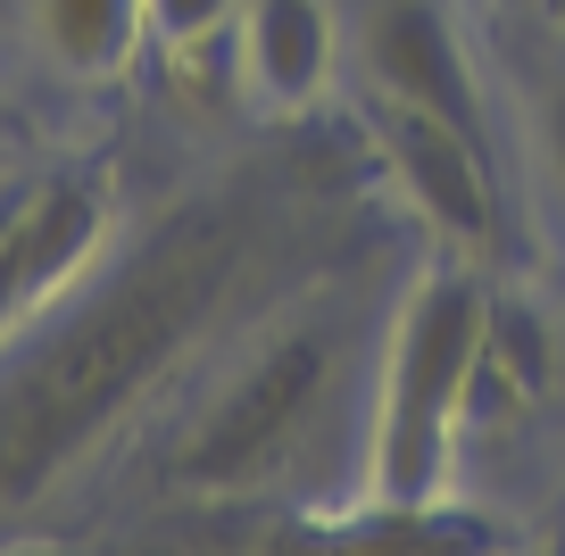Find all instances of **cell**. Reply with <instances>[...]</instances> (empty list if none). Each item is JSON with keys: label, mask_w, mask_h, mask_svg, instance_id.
Returning <instances> with one entry per match:
<instances>
[{"label": "cell", "mask_w": 565, "mask_h": 556, "mask_svg": "<svg viewBox=\"0 0 565 556\" xmlns=\"http://www.w3.org/2000/svg\"><path fill=\"white\" fill-rule=\"evenodd\" d=\"M242 92L275 117H300L333 84V0H242L233 18Z\"/></svg>", "instance_id": "obj_7"}, {"label": "cell", "mask_w": 565, "mask_h": 556, "mask_svg": "<svg viewBox=\"0 0 565 556\" xmlns=\"http://www.w3.org/2000/svg\"><path fill=\"white\" fill-rule=\"evenodd\" d=\"M358 67H366V92L433 108V117H449V125L491 141V100H482L475 51H466L458 18H449L441 0H366V18H358Z\"/></svg>", "instance_id": "obj_5"}, {"label": "cell", "mask_w": 565, "mask_h": 556, "mask_svg": "<svg viewBox=\"0 0 565 556\" xmlns=\"http://www.w3.org/2000/svg\"><path fill=\"white\" fill-rule=\"evenodd\" d=\"M34 34H42L58 75L108 84L150 42V0H34Z\"/></svg>", "instance_id": "obj_10"}, {"label": "cell", "mask_w": 565, "mask_h": 556, "mask_svg": "<svg viewBox=\"0 0 565 556\" xmlns=\"http://www.w3.org/2000/svg\"><path fill=\"white\" fill-rule=\"evenodd\" d=\"M541 150H548V174H557V192H565V84L541 108Z\"/></svg>", "instance_id": "obj_12"}, {"label": "cell", "mask_w": 565, "mask_h": 556, "mask_svg": "<svg viewBox=\"0 0 565 556\" xmlns=\"http://www.w3.org/2000/svg\"><path fill=\"white\" fill-rule=\"evenodd\" d=\"M491 324L475 258L424 266L391 316L383 391H374V440H366V499H449L475 407V357Z\"/></svg>", "instance_id": "obj_2"}, {"label": "cell", "mask_w": 565, "mask_h": 556, "mask_svg": "<svg viewBox=\"0 0 565 556\" xmlns=\"http://www.w3.org/2000/svg\"><path fill=\"white\" fill-rule=\"evenodd\" d=\"M548 374H557V341H548V316L524 299H491V324H482V357H475V407H466V440L499 432V424H524L548 399Z\"/></svg>", "instance_id": "obj_8"}, {"label": "cell", "mask_w": 565, "mask_h": 556, "mask_svg": "<svg viewBox=\"0 0 565 556\" xmlns=\"http://www.w3.org/2000/svg\"><path fill=\"white\" fill-rule=\"evenodd\" d=\"M233 18H242V0H150V34H159L167 51L209 42V34H233Z\"/></svg>", "instance_id": "obj_11"}, {"label": "cell", "mask_w": 565, "mask_h": 556, "mask_svg": "<svg viewBox=\"0 0 565 556\" xmlns=\"http://www.w3.org/2000/svg\"><path fill=\"white\" fill-rule=\"evenodd\" d=\"M324 548H374V556H466V548H499V532L475 506H441V499H366L317 523Z\"/></svg>", "instance_id": "obj_9"}, {"label": "cell", "mask_w": 565, "mask_h": 556, "mask_svg": "<svg viewBox=\"0 0 565 556\" xmlns=\"http://www.w3.org/2000/svg\"><path fill=\"white\" fill-rule=\"evenodd\" d=\"M242 275V225L225 209L167 216L58 332H42L0 383V506L51 490L167 365L200 341Z\"/></svg>", "instance_id": "obj_1"}, {"label": "cell", "mask_w": 565, "mask_h": 556, "mask_svg": "<svg viewBox=\"0 0 565 556\" xmlns=\"http://www.w3.org/2000/svg\"><path fill=\"white\" fill-rule=\"evenodd\" d=\"M324 383H333V341H324L317 324H291L282 341L249 349L225 383H216L209 416L183 432L175 482H192V490H242V482H258V473H275L282 457H291V440L308 432Z\"/></svg>", "instance_id": "obj_3"}, {"label": "cell", "mask_w": 565, "mask_h": 556, "mask_svg": "<svg viewBox=\"0 0 565 556\" xmlns=\"http://www.w3.org/2000/svg\"><path fill=\"white\" fill-rule=\"evenodd\" d=\"M108 249V192L92 174H51L18 209H0V341L42 316Z\"/></svg>", "instance_id": "obj_6"}, {"label": "cell", "mask_w": 565, "mask_h": 556, "mask_svg": "<svg viewBox=\"0 0 565 556\" xmlns=\"http://www.w3.org/2000/svg\"><path fill=\"white\" fill-rule=\"evenodd\" d=\"M541 18H548V25H557V34H565V0H541Z\"/></svg>", "instance_id": "obj_13"}, {"label": "cell", "mask_w": 565, "mask_h": 556, "mask_svg": "<svg viewBox=\"0 0 565 556\" xmlns=\"http://www.w3.org/2000/svg\"><path fill=\"white\" fill-rule=\"evenodd\" d=\"M0 133H9V100H0Z\"/></svg>", "instance_id": "obj_14"}, {"label": "cell", "mask_w": 565, "mask_h": 556, "mask_svg": "<svg viewBox=\"0 0 565 556\" xmlns=\"http://www.w3.org/2000/svg\"><path fill=\"white\" fill-rule=\"evenodd\" d=\"M374 150H383L399 200L441 233L458 258H475V266L499 258V242H508V200H499V167H491V141L482 133L374 92Z\"/></svg>", "instance_id": "obj_4"}]
</instances>
